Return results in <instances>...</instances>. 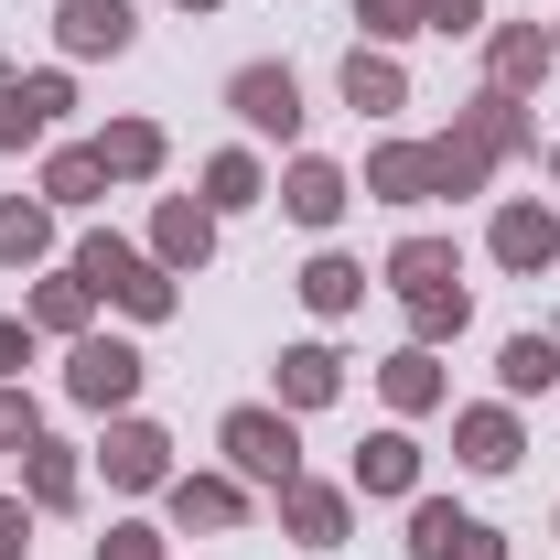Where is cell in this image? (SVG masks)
<instances>
[{
  "mask_svg": "<svg viewBox=\"0 0 560 560\" xmlns=\"http://www.w3.org/2000/svg\"><path fill=\"white\" fill-rule=\"evenodd\" d=\"M130 33H140L130 0H66V11H55V44H66L75 66H97V55H130Z\"/></svg>",
  "mask_w": 560,
  "mask_h": 560,
  "instance_id": "obj_10",
  "label": "cell"
},
{
  "mask_svg": "<svg viewBox=\"0 0 560 560\" xmlns=\"http://www.w3.org/2000/svg\"><path fill=\"white\" fill-rule=\"evenodd\" d=\"M388 291H399V302L464 291V248H453V237H399V248H388Z\"/></svg>",
  "mask_w": 560,
  "mask_h": 560,
  "instance_id": "obj_17",
  "label": "cell"
},
{
  "mask_svg": "<svg viewBox=\"0 0 560 560\" xmlns=\"http://www.w3.org/2000/svg\"><path fill=\"white\" fill-rule=\"evenodd\" d=\"M75 280H86L97 302H119L130 324H162V313L184 302V280L162 270L151 248H130V237H108V226H97V237H75Z\"/></svg>",
  "mask_w": 560,
  "mask_h": 560,
  "instance_id": "obj_1",
  "label": "cell"
},
{
  "mask_svg": "<svg viewBox=\"0 0 560 560\" xmlns=\"http://www.w3.org/2000/svg\"><path fill=\"white\" fill-rule=\"evenodd\" d=\"M86 151H97V173H108V184H151L173 140H162V119H108V130L86 140Z\"/></svg>",
  "mask_w": 560,
  "mask_h": 560,
  "instance_id": "obj_16",
  "label": "cell"
},
{
  "mask_svg": "<svg viewBox=\"0 0 560 560\" xmlns=\"http://www.w3.org/2000/svg\"><path fill=\"white\" fill-rule=\"evenodd\" d=\"M486 248H495L517 280H550V270H560V215H550V206H495V237H486Z\"/></svg>",
  "mask_w": 560,
  "mask_h": 560,
  "instance_id": "obj_9",
  "label": "cell"
},
{
  "mask_svg": "<svg viewBox=\"0 0 560 560\" xmlns=\"http://www.w3.org/2000/svg\"><path fill=\"white\" fill-rule=\"evenodd\" d=\"M366 195L377 206H431V151L420 140H377L366 151Z\"/></svg>",
  "mask_w": 560,
  "mask_h": 560,
  "instance_id": "obj_21",
  "label": "cell"
},
{
  "mask_svg": "<svg viewBox=\"0 0 560 560\" xmlns=\"http://www.w3.org/2000/svg\"><path fill=\"white\" fill-rule=\"evenodd\" d=\"M162 506H173V528H237L248 517V486L237 475H173Z\"/></svg>",
  "mask_w": 560,
  "mask_h": 560,
  "instance_id": "obj_18",
  "label": "cell"
},
{
  "mask_svg": "<svg viewBox=\"0 0 560 560\" xmlns=\"http://www.w3.org/2000/svg\"><path fill=\"white\" fill-rule=\"evenodd\" d=\"M420 33H453L464 44V33H486V0H420Z\"/></svg>",
  "mask_w": 560,
  "mask_h": 560,
  "instance_id": "obj_35",
  "label": "cell"
},
{
  "mask_svg": "<svg viewBox=\"0 0 560 560\" xmlns=\"http://www.w3.org/2000/svg\"><path fill=\"white\" fill-rule=\"evenodd\" d=\"M184 11H215V0H184Z\"/></svg>",
  "mask_w": 560,
  "mask_h": 560,
  "instance_id": "obj_39",
  "label": "cell"
},
{
  "mask_svg": "<svg viewBox=\"0 0 560 560\" xmlns=\"http://www.w3.org/2000/svg\"><path fill=\"white\" fill-rule=\"evenodd\" d=\"M355 22H366V44H410V33H420V0H355Z\"/></svg>",
  "mask_w": 560,
  "mask_h": 560,
  "instance_id": "obj_34",
  "label": "cell"
},
{
  "mask_svg": "<svg viewBox=\"0 0 560 560\" xmlns=\"http://www.w3.org/2000/svg\"><path fill=\"white\" fill-rule=\"evenodd\" d=\"M259 195H270L259 151H215L206 162V215H237V206H259Z\"/></svg>",
  "mask_w": 560,
  "mask_h": 560,
  "instance_id": "obj_30",
  "label": "cell"
},
{
  "mask_svg": "<svg viewBox=\"0 0 560 560\" xmlns=\"http://www.w3.org/2000/svg\"><path fill=\"white\" fill-rule=\"evenodd\" d=\"M420 151H431V195H486V151H475V140L464 130H442V140H420Z\"/></svg>",
  "mask_w": 560,
  "mask_h": 560,
  "instance_id": "obj_31",
  "label": "cell"
},
{
  "mask_svg": "<svg viewBox=\"0 0 560 560\" xmlns=\"http://www.w3.org/2000/svg\"><path fill=\"white\" fill-rule=\"evenodd\" d=\"M453 453H464L475 475H506V464L528 453V431H517V399H486V410H453Z\"/></svg>",
  "mask_w": 560,
  "mask_h": 560,
  "instance_id": "obj_12",
  "label": "cell"
},
{
  "mask_svg": "<svg viewBox=\"0 0 560 560\" xmlns=\"http://www.w3.org/2000/svg\"><path fill=\"white\" fill-rule=\"evenodd\" d=\"M355 495H420V442L410 431H366L355 442Z\"/></svg>",
  "mask_w": 560,
  "mask_h": 560,
  "instance_id": "obj_20",
  "label": "cell"
},
{
  "mask_svg": "<svg viewBox=\"0 0 560 560\" xmlns=\"http://www.w3.org/2000/svg\"><path fill=\"white\" fill-rule=\"evenodd\" d=\"M495 388H506V399L560 388V346H550V335H506V346H495Z\"/></svg>",
  "mask_w": 560,
  "mask_h": 560,
  "instance_id": "obj_25",
  "label": "cell"
},
{
  "mask_svg": "<svg viewBox=\"0 0 560 560\" xmlns=\"http://www.w3.org/2000/svg\"><path fill=\"white\" fill-rule=\"evenodd\" d=\"M151 259H162L173 280L215 259V215H206V195H162V215H151Z\"/></svg>",
  "mask_w": 560,
  "mask_h": 560,
  "instance_id": "obj_11",
  "label": "cell"
},
{
  "mask_svg": "<svg viewBox=\"0 0 560 560\" xmlns=\"http://www.w3.org/2000/svg\"><path fill=\"white\" fill-rule=\"evenodd\" d=\"M280 528H291V550H346L355 486H313V475H291V486H280Z\"/></svg>",
  "mask_w": 560,
  "mask_h": 560,
  "instance_id": "obj_7",
  "label": "cell"
},
{
  "mask_svg": "<svg viewBox=\"0 0 560 560\" xmlns=\"http://www.w3.org/2000/svg\"><path fill=\"white\" fill-rule=\"evenodd\" d=\"M550 184H560V151H550Z\"/></svg>",
  "mask_w": 560,
  "mask_h": 560,
  "instance_id": "obj_40",
  "label": "cell"
},
{
  "mask_svg": "<svg viewBox=\"0 0 560 560\" xmlns=\"http://www.w3.org/2000/svg\"><path fill=\"white\" fill-rule=\"evenodd\" d=\"M377 388H388V410H399V420L442 410V355H431V346H399L388 366H377Z\"/></svg>",
  "mask_w": 560,
  "mask_h": 560,
  "instance_id": "obj_24",
  "label": "cell"
},
{
  "mask_svg": "<svg viewBox=\"0 0 560 560\" xmlns=\"http://www.w3.org/2000/svg\"><path fill=\"white\" fill-rule=\"evenodd\" d=\"M550 44H560V33H550Z\"/></svg>",
  "mask_w": 560,
  "mask_h": 560,
  "instance_id": "obj_41",
  "label": "cell"
},
{
  "mask_svg": "<svg viewBox=\"0 0 560 560\" xmlns=\"http://www.w3.org/2000/svg\"><path fill=\"white\" fill-rule=\"evenodd\" d=\"M86 313H97V291H86V280H33V302H22V324H33V335H86Z\"/></svg>",
  "mask_w": 560,
  "mask_h": 560,
  "instance_id": "obj_28",
  "label": "cell"
},
{
  "mask_svg": "<svg viewBox=\"0 0 560 560\" xmlns=\"http://www.w3.org/2000/svg\"><path fill=\"white\" fill-rule=\"evenodd\" d=\"M453 130L475 140V151H486V162H517V151H528V97H506V86H486V97H475V108H464V119H453Z\"/></svg>",
  "mask_w": 560,
  "mask_h": 560,
  "instance_id": "obj_19",
  "label": "cell"
},
{
  "mask_svg": "<svg viewBox=\"0 0 560 560\" xmlns=\"http://www.w3.org/2000/svg\"><path fill=\"white\" fill-rule=\"evenodd\" d=\"M44 442V410H33V388L22 377H0V453H33Z\"/></svg>",
  "mask_w": 560,
  "mask_h": 560,
  "instance_id": "obj_33",
  "label": "cell"
},
{
  "mask_svg": "<svg viewBox=\"0 0 560 560\" xmlns=\"http://www.w3.org/2000/svg\"><path fill=\"white\" fill-rule=\"evenodd\" d=\"M410 560H506L486 517H464L453 495H410Z\"/></svg>",
  "mask_w": 560,
  "mask_h": 560,
  "instance_id": "obj_5",
  "label": "cell"
},
{
  "mask_svg": "<svg viewBox=\"0 0 560 560\" xmlns=\"http://www.w3.org/2000/svg\"><path fill=\"white\" fill-rule=\"evenodd\" d=\"M97 560H162V528H140V517H119V528L97 539Z\"/></svg>",
  "mask_w": 560,
  "mask_h": 560,
  "instance_id": "obj_36",
  "label": "cell"
},
{
  "mask_svg": "<svg viewBox=\"0 0 560 560\" xmlns=\"http://www.w3.org/2000/svg\"><path fill=\"white\" fill-rule=\"evenodd\" d=\"M550 66H560V44L539 33V22H506V33L486 44V86H506V97H528Z\"/></svg>",
  "mask_w": 560,
  "mask_h": 560,
  "instance_id": "obj_15",
  "label": "cell"
},
{
  "mask_svg": "<svg viewBox=\"0 0 560 560\" xmlns=\"http://www.w3.org/2000/svg\"><path fill=\"white\" fill-rule=\"evenodd\" d=\"M140 377H151V366H140V346H119V335H75V355H66V399L75 410H130L140 399Z\"/></svg>",
  "mask_w": 560,
  "mask_h": 560,
  "instance_id": "obj_3",
  "label": "cell"
},
{
  "mask_svg": "<svg viewBox=\"0 0 560 560\" xmlns=\"http://www.w3.org/2000/svg\"><path fill=\"white\" fill-rule=\"evenodd\" d=\"M97 195H108V173H97V151H86V140H66V151L44 162V206H55V215H75V206H97Z\"/></svg>",
  "mask_w": 560,
  "mask_h": 560,
  "instance_id": "obj_29",
  "label": "cell"
},
{
  "mask_svg": "<svg viewBox=\"0 0 560 560\" xmlns=\"http://www.w3.org/2000/svg\"><path fill=\"white\" fill-rule=\"evenodd\" d=\"M226 108H237V130H259V140H302V75L291 66H237L226 75Z\"/></svg>",
  "mask_w": 560,
  "mask_h": 560,
  "instance_id": "obj_4",
  "label": "cell"
},
{
  "mask_svg": "<svg viewBox=\"0 0 560 560\" xmlns=\"http://www.w3.org/2000/svg\"><path fill=\"white\" fill-rule=\"evenodd\" d=\"M22 495H33L44 517H66L75 495H86V464H75L66 442H33V453H22Z\"/></svg>",
  "mask_w": 560,
  "mask_h": 560,
  "instance_id": "obj_23",
  "label": "cell"
},
{
  "mask_svg": "<svg viewBox=\"0 0 560 560\" xmlns=\"http://www.w3.org/2000/svg\"><path fill=\"white\" fill-rule=\"evenodd\" d=\"M0 560H33V495H0Z\"/></svg>",
  "mask_w": 560,
  "mask_h": 560,
  "instance_id": "obj_37",
  "label": "cell"
},
{
  "mask_svg": "<svg viewBox=\"0 0 560 560\" xmlns=\"http://www.w3.org/2000/svg\"><path fill=\"white\" fill-rule=\"evenodd\" d=\"M215 442H226V475H237V486H291V475H302V420L291 410H226L215 420Z\"/></svg>",
  "mask_w": 560,
  "mask_h": 560,
  "instance_id": "obj_2",
  "label": "cell"
},
{
  "mask_svg": "<svg viewBox=\"0 0 560 560\" xmlns=\"http://www.w3.org/2000/svg\"><path fill=\"white\" fill-rule=\"evenodd\" d=\"M302 302H313L324 324H346L355 302H366V270H355L346 248H313V270H302Z\"/></svg>",
  "mask_w": 560,
  "mask_h": 560,
  "instance_id": "obj_26",
  "label": "cell"
},
{
  "mask_svg": "<svg viewBox=\"0 0 560 560\" xmlns=\"http://www.w3.org/2000/svg\"><path fill=\"white\" fill-rule=\"evenodd\" d=\"M97 475L119 495H162L173 486V442L151 431V420H108V442H97Z\"/></svg>",
  "mask_w": 560,
  "mask_h": 560,
  "instance_id": "obj_6",
  "label": "cell"
},
{
  "mask_svg": "<svg viewBox=\"0 0 560 560\" xmlns=\"http://www.w3.org/2000/svg\"><path fill=\"white\" fill-rule=\"evenodd\" d=\"M22 366H33V324H22V313H0V377H22Z\"/></svg>",
  "mask_w": 560,
  "mask_h": 560,
  "instance_id": "obj_38",
  "label": "cell"
},
{
  "mask_svg": "<svg viewBox=\"0 0 560 560\" xmlns=\"http://www.w3.org/2000/svg\"><path fill=\"white\" fill-rule=\"evenodd\" d=\"M280 206H291V226H335V215L355 206V184H346V162H324V151H302L291 173H280Z\"/></svg>",
  "mask_w": 560,
  "mask_h": 560,
  "instance_id": "obj_13",
  "label": "cell"
},
{
  "mask_svg": "<svg viewBox=\"0 0 560 560\" xmlns=\"http://www.w3.org/2000/svg\"><path fill=\"white\" fill-rule=\"evenodd\" d=\"M33 259H55V206L0 195V270H33Z\"/></svg>",
  "mask_w": 560,
  "mask_h": 560,
  "instance_id": "obj_27",
  "label": "cell"
},
{
  "mask_svg": "<svg viewBox=\"0 0 560 560\" xmlns=\"http://www.w3.org/2000/svg\"><path fill=\"white\" fill-rule=\"evenodd\" d=\"M399 313H410V346H442V335H464L475 302H464V291H420V302H399Z\"/></svg>",
  "mask_w": 560,
  "mask_h": 560,
  "instance_id": "obj_32",
  "label": "cell"
},
{
  "mask_svg": "<svg viewBox=\"0 0 560 560\" xmlns=\"http://www.w3.org/2000/svg\"><path fill=\"white\" fill-rule=\"evenodd\" d=\"M66 108H75V86L55 66H44V75H0V151H33Z\"/></svg>",
  "mask_w": 560,
  "mask_h": 560,
  "instance_id": "obj_8",
  "label": "cell"
},
{
  "mask_svg": "<svg viewBox=\"0 0 560 560\" xmlns=\"http://www.w3.org/2000/svg\"><path fill=\"white\" fill-rule=\"evenodd\" d=\"M270 377H280V410L302 420V410H324V399L346 388V355H335V346H291V355L270 366Z\"/></svg>",
  "mask_w": 560,
  "mask_h": 560,
  "instance_id": "obj_22",
  "label": "cell"
},
{
  "mask_svg": "<svg viewBox=\"0 0 560 560\" xmlns=\"http://www.w3.org/2000/svg\"><path fill=\"white\" fill-rule=\"evenodd\" d=\"M346 108L355 119H399V108H410V75H399L388 44H355L346 55Z\"/></svg>",
  "mask_w": 560,
  "mask_h": 560,
  "instance_id": "obj_14",
  "label": "cell"
}]
</instances>
